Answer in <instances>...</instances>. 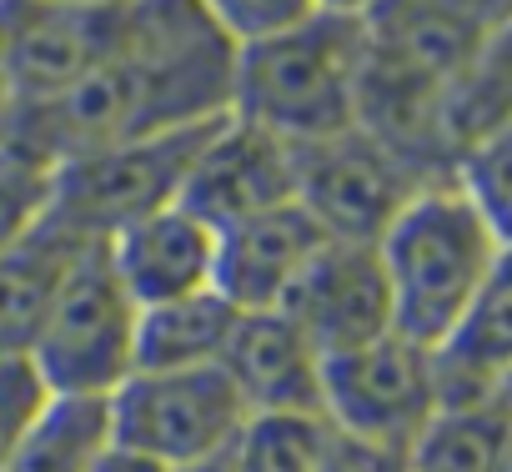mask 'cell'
I'll return each instance as SVG.
<instances>
[{
    "label": "cell",
    "instance_id": "obj_1",
    "mask_svg": "<svg viewBox=\"0 0 512 472\" xmlns=\"http://www.w3.org/2000/svg\"><path fill=\"white\" fill-rule=\"evenodd\" d=\"M392 292V327L432 347L507 267V236L452 186H422L377 236Z\"/></svg>",
    "mask_w": 512,
    "mask_h": 472
},
{
    "label": "cell",
    "instance_id": "obj_2",
    "mask_svg": "<svg viewBox=\"0 0 512 472\" xmlns=\"http://www.w3.org/2000/svg\"><path fill=\"white\" fill-rule=\"evenodd\" d=\"M362 61H367V21L322 6L277 36L236 46L231 116L272 131L287 146L347 131Z\"/></svg>",
    "mask_w": 512,
    "mask_h": 472
},
{
    "label": "cell",
    "instance_id": "obj_3",
    "mask_svg": "<svg viewBox=\"0 0 512 472\" xmlns=\"http://www.w3.org/2000/svg\"><path fill=\"white\" fill-rule=\"evenodd\" d=\"M216 121L131 136V141H116V146H101L91 156L56 166L46 216L71 226L86 242H106V236L121 231L126 221H141L161 206H176L186 171H191V161H196V151H201V141Z\"/></svg>",
    "mask_w": 512,
    "mask_h": 472
},
{
    "label": "cell",
    "instance_id": "obj_4",
    "mask_svg": "<svg viewBox=\"0 0 512 472\" xmlns=\"http://www.w3.org/2000/svg\"><path fill=\"white\" fill-rule=\"evenodd\" d=\"M31 367L51 387V397L106 402L136 372V302L106 267L101 242L81 257L71 282L61 287L36 347Z\"/></svg>",
    "mask_w": 512,
    "mask_h": 472
},
{
    "label": "cell",
    "instance_id": "obj_5",
    "mask_svg": "<svg viewBox=\"0 0 512 472\" xmlns=\"http://www.w3.org/2000/svg\"><path fill=\"white\" fill-rule=\"evenodd\" d=\"M111 442L161 462V467H196L231 452L246 412L221 367H186V372H131L106 397Z\"/></svg>",
    "mask_w": 512,
    "mask_h": 472
},
{
    "label": "cell",
    "instance_id": "obj_6",
    "mask_svg": "<svg viewBox=\"0 0 512 472\" xmlns=\"http://www.w3.org/2000/svg\"><path fill=\"white\" fill-rule=\"evenodd\" d=\"M322 417L337 437L402 452L437 417L427 347L387 332L367 347L322 357Z\"/></svg>",
    "mask_w": 512,
    "mask_h": 472
},
{
    "label": "cell",
    "instance_id": "obj_7",
    "mask_svg": "<svg viewBox=\"0 0 512 472\" xmlns=\"http://www.w3.org/2000/svg\"><path fill=\"white\" fill-rule=\"evenodd\" d=\"M417 191L422 181L357 126L292 146V196L327 231V242L377 247V236Z\"/></svg>",
    "mask_w": 512,
    "mask_h": 472
},
{
    "label": "cell",
    "instance_id": "obj_8",
    "mask_svg": "<svg viewBox=\"0 0 512 472\" xmlns=\"http://www.w3.org/2000/svg\"><path fill=\"white\" fill-rule=\"evenodd\" d=\"M121 11H86L66 0H0V71L11 111L41 106L116 56Z\"/></svg>",
    "mask_w": 512,
    "mask_h": 472
},
{
    "label": "cell",
    "instance_id": "obj_9",
    "mask_svg": "<svg viewBox=\"0 0 512 472\" xmlns=\"http://www.w3.org/2000/svg\"><path fill=\"white\" fill-rule=\"evenodd\" d=\"M447 81L377 51L367 41V61L357 76L352 126L377 141L392 161H402L422 186H437L452 176V141H447V111H442Z\"/></svg>",
    "mask_w": 512,
    "mask_h": 472
},
{
    "label": "cell",
    "instance_id": "obj_10",
    "mask_svg": "<svg viewBox=\"0 0 512 472\" xmlns=\"http://www.w3.org/2000/svg\"><path fill=\"white\" fill-rule=\"evenodd\" d=\"M277 312L322 357H337L397 332L382 257L377 247H362V242H327Z\"/></svg>",
    "mask_w": 512,
    "mask_h": 472
},
{
    "label": "cell",
    "instance_id": "obj_11",
    "mask_svg": "<svg viewBox=\"0 0 512 472\" xmlns=\"http://www.w3.org/2000/svg\"><path fill=\"white\" fill-rule=\"evenodd\" d=\"M282 201H297L292 196V146L226 111L206 131L176 206H186L211 231H226Z\"/></svg>",
    "mask_w": 512,
    "mask_h": 472
},
{
    "label": "cell",
    "instance_id": "obj_12",
    "mask_svg": "<svg viewBox=\"0 0 512 472\" xmlns=\"http://www.w3.org/2000/svg\"><path fill=\"white\" fill-rule=\"evenodd\" d=\"M322 247H327V231L297 201L256 211L216 231L211 292L226 297L236 312H277Z\"/></svg>",
    "mask_w": 512,
    "mask_h": 472
},
{
    "label": "cell",
    "instance_id": "obj_13",
    "mask_svg": "<svg viewBox=\"0 0 512 472\" xmlns=\"http://www.w3.org/2000/svg\"><path fill=\"white\" fill-rule=\"evenodd\" d=\"M106 267L121 282V292L141 307H161L176 297L211 292L216 272V231L196 221L186 206H161L141 221H126L106 242Z\"/></svg>",
    "mask_w": 512,
    "mask_h": 472
},
{
    "label": "cell",
    "instance_id": "obj_14",
    "mask_svg": "<svg viewBox=\"0 0 512 472\" xmlns=\"http://www.w3.org/2000/svg\"><path fill=\"white\" fill-rule=\"evenodd\" d=\"M216 367L246 417L322 412V352L282 312H236Z\"/></svg>",
    "mask_w": 512,
    "mask_h": 472
},
{
    "label": "cell",
    "instance_id": "obj_15",
    "mask_svg": "<svg viewBox=\"0 0 512 472\" xmlns=\"http://www.w3.org/2000/svg\"><path fill=\"white\" fill-rule=\"evenodd\" d=\"M427 362H432L437 412L507 407V392H512V277L507 267L427 347Z\"/></svg>",
    "mask_w": 512,
    "mask_h": 472
},
{
    "label": "cell",
    "instance_id": "obj_16",
    "mask_svg": "<svg viewBox=\"0 0 512 472\" xmlns=\"http://www.w3.org/2000/svg\"><path fill=\"white\" fill-rule=\"evenodd\" d=\"M96 242L61 221H41L11 252H0V357H31L61 287Z\"/></svg>",
    "mask_w": 512,
    "mask_h": 472
},
{
    "label": "cell",
    "instance_id": "obj_17",
    "mask_svg": "<svg viewBox=\"0 0 512 472\" xmlns=\"http://www.w3.org/2000/svg\"><path fill=\"white\" fill-rule=\"evenodd\" d=\"M236 307L216 292L176 297L136 312V372H186L216 367L231 337Z\"/></svg>",
    "mask_w": 512,
    "mask_h": 472
},
{
    "label": "cell",
    "instance_id": "obj_18",
    "mask_svg": "<svg viewBox=\"0 0 512 472\" xmlns=\"http://www.w3.org/2000/svg\"><path fill=\"white\" fill-rule=\"evenodd\" d=\"M407 472H512V402L437 412L407 447Z\"/></svg>",
    "mask_w": 512,
    "mask_h": 472
},
{
    "label": "cell",
    "instance_id": "obj_19",
    "mask_svg": "<svg viewBox=\"0 0 512 472\" xmlns=\"http://www.w3.org/2000/svg\"><path fill=\"white\" fill-rule=\"evenodd\" d=\"M111 442L106 402L86 397H51L41 422L26 432V442L0 462V472H91L101 447Z\"/></svg>",
    "mask_w": 512,
    "mask_h": 472
},
{
    "label": "cell",
    "instance_id": "obj_20",
    "mask_svg": "<svg viewBox=\"0 0 512 472\" xmlns=\"http://www.w3.org/2000/svg\"><path fill=\"white\" fill-rule=\"evenodd\" d=\"M507 31L482 41L477 56L447 81L442 111H447L452 156H462V151H472V146H482V141L507 131V96H512V81H507Z\"/></svg>",
    "mask_w": 512,
    "mask_h": 472
},
{
    "label": "cell",
    "instance_id": "obj_21",
    "mask_svg": "<svg viewBox=\"0 0 512 472\" xmlns=\"http://www.w3.org/2000/svg\"><path fill=\"white\" fill-rule=\"evenodd\" d=\"M332 427L322 412H267L246 417L231 442V472H327Z\"/></svg>",
    "mask_w": 512,
    "mask_h": 472
},
{
    "label": "cell",
    "instance_id": "obj_22",
    "mask_svg": "<svg viewBox=\"0 0 512 472\" xmlns=\"http://www.w3.org/2000/svg\"><path fill=\"white\" fill-rule=\"evenodd\" d=\"M51 211V166L21 151L16 141H0V252H11L21 236H31Z\"/></svg>",
    "mask_w": 512,
    "mask_h": 472
},
{
    "label": "cell",
    "instance_id": "obj_23",
    "mask_svg": "<svg viewBox=\"0 0 512 472\" xmlns=\"http://www.w3.org/2000/svg\"><path fill=\"white\" fill-rule=\"evenodd\" d=\"M211 16V26L231 41V46H251L262 36H277L297 21H307L312 11H322V0H196Z\"/></svg>",
    "mask_w": 512,
    "mask_h": 472
},
{
    "label": "cell",
    "instance_id": "obj_24",
    "mask_svg": "<svg viewBox=\"0 0 512 472\" xmlns=\"http://www.w3.org/2000/svg\"><path fill=\"white\" fill-rule=\"evenodd\" d=\"M507 141H512V131H502V136L462 151L457 166H452V176H447L502 236H507Z\"/></svg>",
    "mask_w": 512,
    "mask_h": 472
},
{
    "label": "cell",
    "instance_id": "obj_25",
    "mask_svg": "<svg viewBox=\"0 0 512 472\" xmlns=\"http://www.w3.org/2000/svg\"><path fill=\"white\" fill-rule=\"evenodd\" d=\"M51 407V387L31 367V357H0V462H6L26 432Z\"/></svg>",
    "mask_w": 512,
    "mask_h": 472
},
{
    "label": "cell",
    "instance_id": "obj_26",
    "mask_svg": "<svg viewBox=\"0 0 512 472\" xmlns=\"http://www.w3.org/2000/svg\"><path fill=\"white\" fill-rule=\"evenodd\" d=\"M377 6H382V0H377ZM397 6H417V11H432V16L472 26V31L512 26V0H397Z\"/></svg>",
    "mask_w": 512,
    "mask_h": 472
},
{
    "label": "cell",
    "instance_id": "obj_27",
    "mask_svg": "<svg viewBox=\"0 0 512 472\" xmlns=\"http://www.w3.org/2000/svg\"><path fill=\"white\" fill-rule=\"evenodd\" d=\"M327 472H407V457H402V452H387V447H367V442L332 437Z\"/></svg>",
    "mask_w": 512,
    "mask_h": 472
},
{
    "label": "cell",
    "instance_id": "obj_28",
    "mask_svg": "<svg viewBox=\"0 0 512 472\" xmlns=\"http://www.w3.org/2000/svg\"><path fill=\"white\" fill-rule=\"evenodd\" d=\"M91 472H171V467H161V462H151V457L121 447V442H106L101 457L91 462Z\"/></svg>",
    "mask_w": 512,
    "mask_h": 472
},
{
    "label": "cell",
    "instance_id": "obj_29",
    "mask_svg": "<svg viewBox=\"0 0 512 472\" xmlns=\"http://www.w3.org/2000/svg\"><path fill=\"white\" fill-rule=\"evenodd\" d=\"M322 6H327V11H352V16H367V11L377 6V0H322Z\"/></svg>",
    "mask_w": 512,
    "mask_h": 472
},
{
    "label": "cell",
    "instance_id": "obj_30",
    "mask_svg": "<svg viewBox=\"0 0 512 472\" xmlns=\"http://www.w3.org/2000/svg\"><path fill=\"white\" fill-rule=\"evenodd\" d=\"M171 472H231V457H211V462H196V467H171Z\"/></svg>",
    "mask_w": 512,
    "mask_h": 472
},
{
    "label": "cell",
    "instance_id": "obj_31",
    "mask_svg": "<svg viewBox=\"0 0 512 472\" xmlns=\"http://www.w3.org/2000/svg\"><path fill=\"white\" fill-rule=\"evenodd\" d=\"M66 6H86V11H121L131 0H66Z\"/></svg>",
    "mask_w": 512,
    "mask_h": 472
},
{
    "label": "cell",
    "instance_id": "obj_32",
    "mask_svg": "<svg viewBox=\"0 0 512 472\" xmlns=\"http://www.w3.org/2000/svg\"><path fill=\"white\" fill-rule=\"evenodd\" d=\"M6 116H11V101H6V71H0V126H6Z\"/></svg>",
    "mask_w": 512,
    "mask_h": 472
}]
</instances>
